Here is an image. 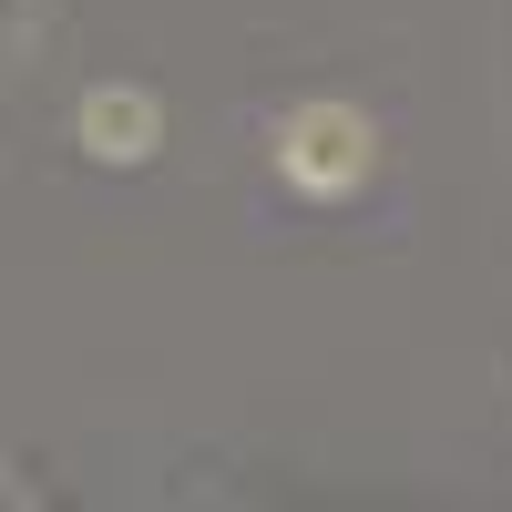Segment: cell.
I'll return each mask as SVG.
<instances>
[{"label": "cell", "mask_w": 512, "mask_h": 512, "mask_svg": "<svg viewBox=\"0 0 512 512\" xmlns=\"http://www.w3.org/2000/svg\"><path fill=\"white\" fill-rule=\"evenodd\" d=\"M277 164H287V185H308V195H349L379 164V134H369V113H349V103H297L277 123Z\"/></svg>", "instance_id": "1"}, {"label": "cell", "mask_w": 512, "mask_h": 512, "mask_svg": "<svg viewBox=\"0 0 512 512\" xmlns=\"http://www.w3.org/2000/svg\"><path fill=\"white\" fill-rule=\"evenodd\" d=\"M82 134H93V154H154V93H103L82 103Z\"/></svg>", "instance_id": "2"}, {"label": "cell", "mask_w": 512, "mask_h": 512, "mask_svg": "<svg viewBox=\"0 0 512 512\" xmlns=\"http://www.w3.org/2000/svg\"><path fill=\"white\" fill-rule=\"evenodd\" d=\"M21 21H31V0H0V41H21Z\"/></svg>", "instance_id": "3"}]
</instances>
